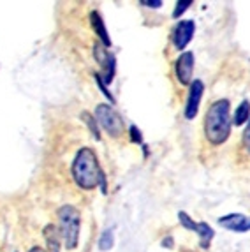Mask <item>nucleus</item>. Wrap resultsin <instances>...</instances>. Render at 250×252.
I'll return each instance as SVG.
<instances>
[{"mask_svg": "<svg viewBox=\"0 0 250 252\" xmlns=\"http://www.w3.org/2000/svg\"><path fill=\"white\" fill-rule=\"evenodd\" d=\"M71 175L74 184L83 190L99 189L100 178L104 177V169L100 168L99 157L95 150L90 147H83L76 152L71 162Z\"/></svg>", "mask_w": 250, "mask_h": 252, "instance_id": "obj_1", "label": "nucleus"}, {"mask_svg": "<svg viewBox=\"0 0 250 252\" xmlns=\"http://www.w3.org/2000/svg\"><path fill=\"white\" fill-rule=\"evenodd\" d=\"M233 118H231L229 99H217L204 115V136L213 147L224 145L231 136Z\"/></svg>", "mask_w": 250, "mask_h": 252, "instance_id": "obj_2", "label": "nucleus"}, {"mask_svg": "<svg viewBox=\"0 0 250 252\" xmlns=\"http://www.w3.org/2000/svg\"><path fill=\"white\" fill-rule=\"evenodd\" d=\"M59 231L67 251H76L81 236V212L74 205H62L57 210Z\"/></svg>", "mask_w": 250, "mask_h": 252, "instance_id": "obj_3", "label": "nucleus"}, {"mask_svg": "<svg viewBox=\"0 0 250 252\" xmlns=\"http://www.w3.org/2000/svg\"><path fill=\"white\" fill-rule=\"evenodd\" d=\"M94 117H95L99 127L104 129V132L109 136V138L117 139L125 132V122L122 120L118 111L113 108L111 104H106V102L97 104L95 111H94Z\"/></svg>", "mask_w": 250, "mask_h": 252, "instance_id": "obj_4", "label": "nucleus"}, {"mask_svg": "<svg viewBox=\"0 0 250 252\" xmlns=\"http://www.w3.org/2000/svg\"><path fill=\"white\" fill-rule=\"evenodd\" d=\"M92 53L95 62L99 63V78L104 81V85H111L115 80V74H117V57L115 53L104 48L99 41L94 42L92 46Z\"/></svg>", "mask_w": 250, "mask_h": 252, "instance_id": "obj_5", "label": "nucleus"}, {"mask_svg": "<svg viewBox=\"0 0 250 252\" xmlns=\"http://www.w3.org/2000/svg\"><path fill=\"white\" fill-rule=\"evenodd\" d=\"M178 220L180 224H182V227L184 229H187V231H194L197 235V238H199V247L201 249H210V245H212V240L215 238V231H213V227L210 226L208 222H196L194 219L190 217V215L187 214V212L180 210L178 212Z\"/></svg>", "mask_w": 250, "mask_h": 252, "instance_id": "obj_6", "label": "nucleus"}, {"mask_svg": "<svg viewBox=\"0 0 250 252\" xmlns=\"http://www.w3.org/2000/svg\"><path fill=\"white\" fill-rule=\"evenodd\" d=\"M196 34V21L194 20H180L171 30V42L175 50L184 53L185 48L190 44Z\"/></svg>", "mask_w": 250, "mask_h": 252, "instance_id": "obj_7", "label": "nucleus"}, {"mask_svg": "<svg viewBox=\"0 0 250 252\" xmlns=\"http://www.w3.org/2000/svg\"><path fill=\"white\" fill-rule=\"evenodd\" d=\"M194 65H196V57L188 50L180 53V57L175 60V74L182 87H190L194 81Z\"/></svg>", "mask_w": 250, "mask_h": 252, "instance_id": "obj_8", "label": "nucleus"}, {"mask_svg": "<svg viewBox=\"0 0 250 252\" xmlns=\"http://www.w3.org/2000/svg\"><path fill=\"white\" fill-rule=\"evenodd\" d=\"M203 94H204V83L203 80H197L194 78V81L188 87L187 92V101H185L184 106V117L185 120H194L199 113V106L201 101H203Z\"/></svg>", "mask_w": 250, "mask_h": 252, "instance_id": "obj_9", "label": "nucleus"}, {"mask_svg": "<svg viewBox=\"0 0 250 252\" xmlns=\"http://www.w3.org/2000/svg\"><path fill=\"white\" fill-rule=\"evenodd\" d=\"M217 222L220 227L227 229V231H233V233H247L250 231V217L243 214H227V215H222V217L217 219Z\"/></svg>", "mask_w": 250, "mask_h": 252, "instance_id": "obj_10", "label": "nucleus"}, {"mask_svg": "<svg viewBox=\"0 0 250 252\" xmlns=\"http://www.w3.org/2000/svg\"><path fill=\"white\" fill-rule=\"evenodd\" d=\"M88 20H90V25H92L94 32H95L100 44L104 48H111L113 42H111V37H109L108 27H106L104 20H102V14H100L97 9H94V11H90V14H88Z\"/></svg>", "mask_w": 250, "mask_h": 252, "instance_id": "obj_11", "label": "nucleus"}, {"mask_svg": "<svg viewBox=\"0 0 250 252\" xmlns=\"http://www.w3.org/2000/svg\"><path fill=\"white\" fill-rule=\"evenodd\" d=\"M42 236H44V242H46V252H60L62 247V236H60L59 226L55 224H46L42 227Z\"/></svg>", "mask_w": 250, "mask_h": 252, "instance_id": "obj_12", "label": "nucleus"}, {"mask_svg": "<svg viewBox=\"0 0 250 252\" xmlns=\"http://www.w3.org/2000/svg\"><path fill=\"white\" fill-rule=\"evenodd\" d=\"M233 126L236 127H242V126H247V122L250 120V101L249 99H243L240 104L236 106L233 113Z\"/></svg>", "mask_w": 250, "mask_h": 252, "instance_id": "obj_13", "label": "nucleus"}, {"mask_svg": "<svg viewBox=\"0 0 250 252\" xmlns=\"http://www.w3.org/2000/svg\"><path fill=\"white\" fill-rule=\"evenodd\" d=\"M79 118L83 120V124L88 127V130H90V134L94 136V139H97V141H100L102 139V136H100V129H99V124H97L95 117H94V113H90V111H81V115H79Z\"/></svg>", "mask_w": 250, "mask_h": 252, "instance_id": "obj_14", "label": "nucleus"}, {"mask_svg": "<svg viewBox=\"0 0 250 252\" xmlns=\"http://www.w3.org/2000/svg\"><path fill=\"white\" fill-rule=\"evenodd\" d=\"M113 245H115V231H113V227H106L104 231L100 233L97 247L100 252H108L113 249Z\"/></svg>", "mask_w": 250, "mask_h": 252, "instance_id": "obj_15", "label": "nucleus"}, {"mask_svg": "<svg viewBox=\"0 0 250 252\" xmlns=\"http://www.w3.org/2000/svg\"><path fill=\"white\" fill-rule=\"evenodd\" d=\"M94 78H95V83H97V87H99V89H100V92H102V95H104L106 99H108V101H109V104H111V106L117 104V99H115V95H113L111 90L108 89V85H104V81L100 80L99 74H97V72H94Z\"/></svg>", "mask_w": 250, "mask_h": 252, "instance_id": "obj_16", "label": "nucleus"}, {"mask_svg": "<svg viewBox=\"0 0 250 252\" xmlns=\"http://www.w3.org/2000/svg\"><path fill=\"white\" fill-rule=\"evenodd\" d=\"M190 5H194V0H178L175 9H173V18H175V20H180L182 14L187 13Z\"/></svg>", "mask_w": 250, "mask_h": 252, "instance_id": "obj_17", "label": "nucleus"}, {"mask_svg": "<svg viewBox=\"0 0 250 252\" xmlns=\"http://www.w3.org/2000/svg\"><path fill=\"white\" fill-rule=\"evenodd\" d=\"M129 139H130V143H134V145H145V141H143V132H141V129H139L138 126H134V124H130L129 126Z\"/></svg>", "mask_w": 250, "mask_h": 252, "instance_id": "obj_18", "label": "nucleus"}, {"mask_svg": "<svg viewBox=\"0 0 250 252\" xmlns=\"http://www.w3.org/2000/svg\"><path fill=\"white\" fill-rule=\"evenodd\" d=\"M243 147H245V150L250 154V120L247 122L245 130H243Z\"/></svg>", "mask_w": 250, "mask_h": 252, "instance_id": "obj_19", "label": "nucleus"}, {"mask_svg": "<svg viewBox=\"0 0 250 252\" xmlns=\"http://www.w3.org/2000/svg\"><path fill=\"white\" fill-rule=\"evenodd\" d=\"M139 5L148 7V9H158V7H162V0H141Z\"/></svg>", "mask_w": 250, "mask_h": 252, "instance_id": "obj_20", "label": "nucleus"}, {"mask_svg": "<svg viewBox=\"0 0 250 252\" xmlns=\"http://www.w3.org/2000/svg\"><path fill=\"white\" fill-rule=\"evenodd\" d=\"M160 247H164V249H173V247H175V238H173L171 235L164 236L162 242H160Z\"/></svg>", "mask_w": 250, "mask_h": 252, "instance_id": "obj_21", "label": "nucleus"}, {"mask_svg": "<svg viewBox=\"0 0 250 252\" xmlns=\"http://www.w3.org/2000/svg\"><path fill=\"white\" fill-rule=\"evenodd\" d=\"M29 252H46L42 247H39V245H32V247L29 249Z\"/></svg>", "mask_w": 250, "mask_h": 252, "instance_id": "obj_22", "label": "nucleus"}, {"mask_svg": "<svg viewBox=\"0 0 250 252\" xmlns=\"http://www.w3.org/2000/svg\"><path fill=\"white\" fill-rule=\"evenodd\" d=\"M141 148H143V154H145V157H148V156H150V150H148V145L145 143Z\"/></svg>", "mask_w": 250, "mask_h": 252, "instance_id": "obj_23", "label": "nucleus"}]
</instances>
